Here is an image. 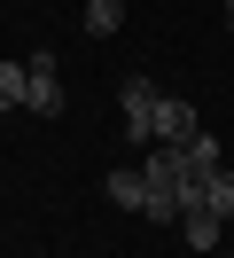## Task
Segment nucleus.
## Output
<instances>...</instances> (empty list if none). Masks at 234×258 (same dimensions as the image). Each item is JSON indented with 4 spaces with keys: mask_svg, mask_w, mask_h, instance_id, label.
Wrapping results in <instances>:
<instances>
[{
    "mask_svg": "<svg viewBox=\"0 0 234 258\" xmlns=\"http://www.w3.org/2000/svg\"><path fill=\"white\" fill-rule=\"evenodd\" d=\"M180 157H187V172H195V180H203V172H218V141H211L203 125H195V133L180 141Z\"/></svg>",
    "mask_w": 234,
    "mask_h": 258,
    "instance_id": "6",
    "label": "nucleus"
},
{
    "mask_svg": "<svg viewBox=\"0 0 234 258\" xmlns=\"http://www.w3.org/2000/svg\"><path fill=\"white\" fill-rule=\"evenodd\" d=\"M180 235L195 242V250H218V235H226V219H218L211 204H187V211H180Z\"/></svg>",
    "mask_w": 234,
    "mask_h": 258,
    "instance_id": "4",
    "label": "nucleus"
},
{
    "mask_svg": "<svg viewBox=\"0 0 234 258\" xmlns=\"http://www.w3.org/2000/svg\"><path fill=\"white\" fill-rule=\"evenodd\" d=\"M203 204L218 211V219H234V172L218 164V172H203Z\"/></svg>",
    "mask_w": 234,
    "mask_h": 258,
    "instance_id": "7",
    "label": "nucleus"
},
{
    "mask_svg": "<svg viewBox=\"0 0 234 258\" xmlns=\"http://www.w3.org/2000/svg\"><path fill=\"white\" fill-rule=\"evenodd\" d=\"M195 125H203V117H195V102H187V94H156V117H148V141H172V149H180V141H187Z\"/></svg>",
    "mask_w": 234,
    "mask_h": 258,
    "instance_id": "2",
    "label": "nucleus"
},
{
    "mask_svg": "<svg viewBox=\"0 0 234 258\" xmlns=\"http://www.w3.org/2000/svg\"><path fill=\"white\" fill-rule=\"evenodd\" d=\"M226 24H234V0H226Z\"/></svg>",
    "mask_w": 234,
    "mask_h": 258,
    "instance_id": "10",
    "label": "nucleus"
},
{
    "mask_svg": "<svg viewBox=\"0 0 234 258\" xmlns=\"http://www.w3.org/2000/svg\"><path fill=\"white\" fill-rule=\"evenodd\" d=\"M226 258H234V250H226Z\"/></svg>",
    "mask_w": 234,
    "mask_h": 258,
    "instance_id": "11",
    "label": "nucleus"
},
{
    "mask_svg": "<svg viewBox=\"0 0 234 258\" xmlns=\"http://www.w3.org/2000/svg\"><path fill=\"white\" fill-rule=\"evenodd\" d=\"M117 24H125V0H86V32L94 39H109Z\"/></svg>",
    "mask_w": 234,
    "mask_h": 258,
    "instance_id": "8",
    "label": "nucleus"
},
{
    "mask_svg": "<svg viewBox=\"0 0 234 258\" xmlns=\"http://www.w3.org/2000/svg\"><path fill=\"white\" fill-rule=\"evenodd\" d=\"M102 188H109V204H117V211H140V204H148V172H109Z\"/></svg>",
    "mask_w": 234,
    "mask_h": 258,
    "instance_id": "5",
    "label": "nucleus"
},
{
    "mask_svg": "<svg viewBox=\"0 0 234 258\" xmlns=\"http://www.w3.org/2000/svg\"><path fill=\"white\" fill-rule=\"evenodd\" d=\"M156 94H164L156 79H125L117 110H125V133H133V141H148V117H156Z\"/></svg>",
    "mask_w": 234,
    "mask_h": 258,
    "instance_id": "3",
    "label": "nucleus"
},
{
    "mask_svg": "<svg viewBox=\"0 0 234 258\" xmlns=\"http://www.w3.org/2000/svg\"><path fill=\"white\" fill-rule=\"evenodd\" d=\"M0 110H24V63H0Z\"/></svg>",
    "mask_w": 234,
    "mask_h": 258,
    "instance_id": "9",
    "label": "nucleus"
},
{
    "mask_svg": "<svg viewBox=\"0 0 234 258\" xmlns=\"http://www.w3.org/2000/svg\"><path fill=\"white\" fill-rule=\"evenodd\" d=\"M24 110L62 117V79H55V55H24Z\"/></svg>",
    "mask_w": 234,
    "mask_h": 258,
    "instance_id": "1",
    "label": "nucleus"
}]
</instances>
